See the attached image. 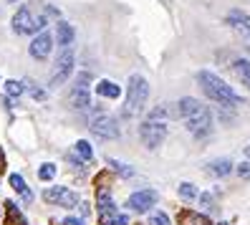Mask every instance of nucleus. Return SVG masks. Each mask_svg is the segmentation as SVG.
I'll use <instances>...</instances> for the list:
<instances>
[{
  "instance_id": "nucleus-1",
  "label": "nucleus",
  "mask_w": 250,
  "mask_h": 225,
  "mask_svg": "<svg viewBox=\"0 0 250 225\" xmlns=\"http://www.w3.org/2000/svg\"><path fill=\"white\" fill-rule=\"evenodd\" d=\"M197 86L202 89L205 96L215 104H220V107H240V104H245L243 96L235 94V89L230 84H225L212 71H197Z\"/></svg>"
},
{
  "instance_id": "nucleus-2",
  "label": "nucleus",
  "mask_w": 250,
  "mask_h": 225,
  "mask_svg": "<svg viewBox=\"0 0 250 225\" xmlns=\"http://www.w3.org/2000/svg\"><path fill=\"white\" fill-rule=\"evenodd\" d=\"M146 101H149V84L142 73H134L129 76V84H126V104H124V114L126 116H137L144 112Z\"/></svg>"
},
{
  "instance_id": "nucleus-3",
  "label": "nucleus",
  "mask_w": 250,
  "mask_h": 225,
  "mask_svg": "<svg viewBox=\"0 0 250 225\" xmlns=\"http://www.w3.org/2000/svg\"><path fill=\"white\" fill-rule=\"evenodd\" d=\"M169 127L167 122H157V119H146L144 124H139V139L146 149H157L162 142L167 139Z\"/></svg>"
},
{
  "instance_id": "nucleus-4",
  "label": "nucleus",
  "mask_w": 250,
  "mask_h": 225,
  "mask_svg": "<svg viewBox=\"0 0 250 225\" xmlns=\"http://www.w3.org/2000/svg\"><path fill=\"white\" fill-rule=\"evenodd\" d=\"M71 73H73V53H71V48H63L61 56H58L56 64H53V73H51L48 86H51V89H58L61 84L68 81Z\"/></svg>"
},
{
  "instance_id": "nucleus-5",
  "label": "nucleus",
  "mask_w": 250,
  "mask_h": 225,
  "mask_svg": "<svg viewBox=\"0 0 250 225\" xmlns=\"http://www.w3.org/2000/svg\"><path fill=\"white\" fill-rule=\"evenodd\" d=\"M43 200L51 202V205H58V207H76L79 205V195L73 190H68V187L56 185V187H48L46 192H43Z\"/></svg>"
},
{
  "instance_id": "nucleus-6",
  "label": "nucleus",
  "mask_w": 250,
  "mask_h": 225,
  "mask_svg": "<svg viewBox=\"0 0 250 225\" xmlns=\"http://www.w3.org/2000/svg\"><path fill=\"white\" fill-rule=\"evenodd\" d=\"M91 132L101 139H116L119 137V124L114 116H96L91 122Z\"/></svg>"
},
{
  "instance_id": "nucleus-7",
  "label": "nucleus",
  "mask_w": 250,
  "mask_h": 225,
  "mask_svg": "<svg viewBox=\"0 0 250 225\" xmlns=\"http://www.w3.org/2000/svg\"><path fill=\"white\" fill-rule=\"evenodd\" d=\"M185 127H187V132L192 134V137L205 139V137L212 132V114L205 112V114H200V116H195V119H187Z\"/></svg>"
},
{
  "instance_id": "nucleus-8",
  "label": "nucleus",
  "mask_w": 250,
  "mask_h": 225,
  "mask_svg": "<svg viewBox=\"0 0 250 225\" xmlns=\"http://www.w3.org/2000/svg\"><path fill=\"white\" fill-rule=\"evenodd\" d=\"M152 205H157V192L154 190L134 192V195H129V200H126V207L134 210V213H146Z\"/></svg>"
},
{
  "instance_id": "nucleus-9",
  "label": "nucleus",
  "mask_w": 250,
  "mask_h": 225,
  "mask_svg": "<svg viewBox=\"0 0 250 225\" xmlns=\"http://www.w3.org/2000/svg\"><path fill=\"white\" fill-rule=\"evenodd\" d=\"M225 23H228L240 38L250 41V16H248V13H243V10H230L228 16H225Z\"/></svg>"
},
{
  "instance_id": "nucleus-10",
  "label": "nucleus",
  "mask_w": 250,
  "mask_h": 225,
  "mask_svg": "<svg viewBox=\"0 0 250 225\" xmlns=\"http://www.w3.org/2000/svg\"><path fill=\"white\" fill-rule=\"evenodd\" d=\"M31 56L33 58H38V61H46V58L51 56V51H53V36L51 33H38L36 38H33V43H31Z\"/></svg>"
},
{
  "instance_id": "nucleus-11",
  "label": "nucleus",
  "mask_w": 250,
  "mask_h": 225,
  "mask_svg": "<svg viewBox=\"0 0 250 225\" xmlns=\"http://www.w3.org/2000/svg\"><path fill=\"white\" fill-rule=\"evenodd\" d=\"M177 109H180V116L185 119V122H187V119H195V116L205 114V112H210L202 101H197V99H192V96L180 99V101H177Z\"/></svg>"
},
{
  "instance_id": "nucleus-12",
  "label": "nucleus",
  "mask_w": 250,
  "mask_h": 225,
  "mask_svg": "<svg viewBox=\"0 0 250 225\" xmlns=\"http://www.w3.org/2000/svg\"><path fill=\"white\" fill-rule=\"evenodd\" d=\"M36 18L31 16V10L28 8H21L16 16H13V31H16L18 36H25V33H36Z\"/></svg>"
},
{
  "instance_id": "nucleus-13",
  "label": "nucleus",
  "mask_w": 250,
  "mask_h": 225,
  "mask_svg": "<svg viewBox=\"0 0 250 225\" xmlns=\"http://www.w3.org/2000/svg\"><path fill=\"white\" fill-rule=\"evenodd\" d=\"M68 101H71V107L73 109H89L91 107V96H89V86H79V84H73L71 89V94H68Z\"/></svg>"
},
{
  "instance_id": "nucleus-14",
  "label": "nucleus",
  "mask_w": 250,
  "mask_h": 225,
  "mask_svg": "<svg viewBox=\"0 0 250 225\" xmlns=\"http://www.w3.org/2000/svg\"><path fill=\"white\" fill-rule=\"evenodd\" d=\"M114 218H116V205H114V200L109 198V195L101 190L99 192V220L104 225H109Z\"/></svg>"
},
{
  "instance_id": "nucleus-15",
  "label": "nucleus",
  "mask_w": 250,
  "mask_h": 225,
  "mask_svg": "<svg viewBox=\"0 0 250 225\" xmlns=\"http://www.w3.org/2000/svg\"><path fill=\"white\" fill-rule=\"evenodd\" d=\"M205 172L208 175H212V177H228L230 172H232V162L230 159H212V162H208L205 164Z\"/></svg>"
},
{
  "instance_id": "nucleus-16",
  "label": "nucleus",
  "mask_w": 250,
  "mask_h": 225,
  "mask_svg": "<svg viewBox=\"0 0 250 225\" xmlns=\"http://www.w3.org/2000/svg\"><path fill=\"white\" fill-rule=\"evenodd\" d=\"M73 36H76V31H73L71 23H66V21L58 23V28H56V43H58V46L68 48L71 43H73Z\"/></svg>"
},
{
  "instance_id": "nucleus-17",
  "label": "nucleus",
  "mask_w": 250,
  "mask_h": 225,
  "mask_svg": "<svg viewBox=\"0 0 250 225\" xmlns=\"http://www.w3.org/2000/svg\"><path fill=\"white\" fill-rule=\"evenodd\" d=\"M172 116H180V109L177 107H172V104H159V107H154L149 112V119H157V122H169Z\"/></svg>"
},
{
  "instance_id": "nucleus-18",
  "label": "nucleus",
  "mask_w": 250,
  "mask_h": 225,
  "mask_svg": "<svg viewBox=\"0 0 250 225\" xmlns=\"http://www.w3.org/2000/svg\"><path fill=\"white\" fill-rule=\"evenodd\" d=\"M232 71H235V76L240 79V84L245 89H250V61H248V58H235Z\"/></svg>"
},
{
  "instance_id": "nucleus-19",
  "label": "nucleus",
  "mask_w": 250,
  "mask_h": 225,
  "mask_svg": "<svg viewBox=\"0 0 250 225\" xmlns=\"http://www.w3.org/2000/svg\"><path fill=\"white\" fill-rule=\"evenodd\" d=\"M96 94L99 96H109V99H116L122 94V89H119V84H114V81H109V79H101L99 84H96Z\"/></svg>"
},
{
  "instance_id": "nucleus-20",
  "label": "nucleus",
  "mask_w": 250,
  "mask_h": 225,
  "mask_svg": "<svg viewBox=\"0 0 250 225\" xmlns=\"http://www.w3.org/2000/svg\"><path fill=\"white\" fill-rule=\"evenodd\" d=\"M8 180H10V187L16 190V192H21V198H23L25 202H31V200H33V192L25 187V180H23L21 175H10Z\"/></svg>"
},
{
  "instance_id": "nucleus-21",
  "label": "nucleus",
  "mask_w": 250,
  "mask_h": 225,
  "mask_svg": "<svg viewBox=\"0 0 250 225\" xmlns=\"http://www.w3.org/2000/svg\"><path fill=\"white\" fill-rule=\"evenodd\" d=\"M177 192H180V198H182V200H187V202H192L195 198H200L197 187H195V185H189V182H182V185L177 187Z\"/></svg>"
},
{
  "instance_id": "nucleus-22",
  "label": "nucleus",
  "mask_w": 250,
  "mask_h": 225,
  "mask_svg": "<svg viewBox=\"0 0 250 225\" xmlns=\"http://www.w3.org/2000/svg\"><path fill=\"white\" fill-rule=\"evenodd\" d=\"M76 155H79L83 162H89V159L94 157V147L86 142V139H81V142H76Z\"/></svg>"
},
{
  "instance_id": "nucleus-23",
  "label": "nucleus",
  "mask_w": 250,
  "mask_h": 225,
  "mask_svg": "<svg viewBox=\"0 0 250 225\" xmlns=\"http://www.w3.org/2000/svg\"><path fill=\"white\" fill-rule=\"evenodd\" d=\"M109 167H111V170H116L122 177H131V175H134V170L126 167V164H124V162H119V159H109Z\"/></svg>"
},
{
  "instance_id": "nucleus-24",
  "label": "nucleus",
  "mask_w": 250,
  "mask_h": 225,
  "mask_svg": "<svg viewBox=\"0 0 250 225\" xmlns=\"http://www.w3.org/2000/svg\"><path fill=\"white\" fill-rule=\"evenodd\" d=\"M5 91H8L10 96H21V94L25 91V84H23V81H5Z\"/></svg>"
},
{
  "instance_id": "nucleus-25",
  "label": "nucleus",
  "mask_w": 250,
  "mask_h": 225,
  "mask_svg": "<svg viewBox=\"0 0 250 225\" xmlns=\"http://www.w3.org/2000/svg\"><path fill=\"white\" fill-rule=\"evenodd\" d=\"M38 177H41V180H53V177H56V164H51V162L41 164V170H38Z\"/></svg>"
},
{
  "instance_id": "nucleus-26",
  "label": "nucleus",
  "mask_w": 250,
  "mask_h": 225,
  "mask_svg": "<svg viewBox=\"0 0 250 225\" xmlns=\"http://www.w3.org/2000/svg\"><path fill=\"white\" fill-rule=\"evenodd\" d=\"M25 84V89H28V91H31V96L33 99H38V101H43V99H46V91H43V89H38L31 79H28V81H23Z\"/></svg>"
},
{
  "instance_id": "nucleus-27",
  "label": "nucleus",
  "mask_w": 250,
  "mask_h": 225,
  "mask_svg": "<svg viewBox=\"0 0 250 225\" xmlns=\"http://www.w3.org/2000/svg\"><path fill=\"white\" fill-rule=\"evenodd\" d=\"M149 225H172V223H169V215H165V213H152Z\"/></svg>"
},
{
  "instance_id": "nucleus-28",
  "label": "nucleus",
  "mask_w": 250,
  "mask_h": 225,
  "mask_svg": "<svg viewBox=\"0 0 250 225\" xmlns=\"http://www.w3.org/2000/svg\"><path fill=\"white\" fill-rule=\"evenodd\" d=\"M238 175H240L243 180H250V159H245V162L238 164Z\"/></svg>"
},
{
  "instance_id": "nucleus-29",
  "label": "nucleus",
  "mask_w": 250,
  "mask_h": 225,
  "mask_svg": "<svg viewBox=\"0 0 250 225\" xmlns=\"http://www.w3.org/2000/svg\"><path fill=\"white\" fill-rule=\"evenodd\" d=\"M200 202H202V207H212L215 198H212V195H200Z\"/></svg>"
},
{
  "instance_id": "nucleus-30",
  "label": "nucleus",
  "mask_w": 250,
  "mask_h": 225,
  "mask_svg": "<svg viewBox=\"0 0 250 225\" xmlns=\"http://www.w3.org/2000/svg\"><path fill=\"white\" fill-rule=\"evenodd\" d=\"M109 225H129V215H116Z\"/></svg>"
},
{
  "instance_id": "nucleus-31",
  "label": "nucleus",
  "mask_w": 250,
  "mask_h": 225,
  "mask_svg": "<svg viewBox=\"0 0 250 225\" xmlns=\"http://www.w3.org/2000/svg\"><path fill=\"white\" fill-rule=\"evenodd\" d=\"M61 225H83V218H66Z\"/></svg>"
},
{
  "instance_id": "nucleus-32",
  "label": "nucleus",
  "mask_w": 250,
  "mask_h": 225,
  "mask_svg": "<svg viewBox=\"0 0 250 225\" xmlns=\"http://www.w3.org/2000/svg\"><path fill=\"white\" fill-rule=\"evenodd\" d=\"M46 23H48V21L43 18V16H41V18H36V28H33V31H43V28H46Z\"/></svg>"
},
{
  "instance_id": "nucleus-33",
  "label": "nucleus",
  "mask_w": 250,
  "mask_h": 225,
  "mask_svg": "<svg viewBox=\"0 0 250 225\" xmlns=\"http://www.w3.org/2000/svg\"><path fill=\"white\" fill-rule=\"evenodd\" d=\"M81 205V218H86L89 215V202H79Z\"/></svg>"
},
{
  "instance_id": "nucleus-34",
  "label": "nucleus",
  "mask_w": 250,
  "mask_h": 225,
  "mask_svg": "<svg viewBox=\"0 0 250 225\" xmlns=\"http://www.w3.org/2000/svg\"><path fill=\"white\" fill-rule=\"evenodd\" d=\"M245 155H248V157H250V144H248V147H245Z\"/></svg>"
},
{
  "instance_id": "nucleus-35",
  "label": "nucleus",
  "mask_w": 250,
  "mask_h": 225,
  "mask_svg": "<svg viewBox=\"0 0 250 225\" xmlns=\"http://www.w3.org/2000/svg\"><path fill=\"white\" fill-rule=\"evenodd\" d=\"M245 51H248V56H250V43H248V46H245Z\"/></svg>"
},
{
  "instance_id": "nucleus-36",
  "label": "nucleus",
  "mask_w": 250,
  "mask_h": 225,
  "mask_svg": "<svg viewBox=\"0 0 250 225\" xmlns=\"http://www.w3.org/2000/svg\"><path fill=\"white\" fill-rule=\"evenodd\" d=\"M8 3H18V0H8Z\"/></svg>"
},
{
  "instance_id": "nucleus-37",
  "label": "nucleus",
  "mask_w": 250,
  "mask_h": 225,
  "mask_svg": "<svg viewBox=\"0 0 250 225\" xmlns=\"http://www.w3.org/2000/svg\"><path fill=\"white\" fill-rule=\"evenodd\" d=\"M217 225H228V223H217Z\"/></svg>"
}]
</instances>
